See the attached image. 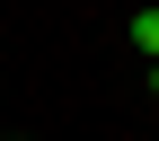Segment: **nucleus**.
Segmentation results:
<instances>
[{
    "label": "nucleus",
    "mask_w": 159,
    "mask_h": 141,
    "mask_svg": "<svg viewBox=\"0 0 159 141\" xmlns=\"http://www.w3.org/2000/svg\"><path fill=\"white\" fill-rule=\"evenodd\" d=\"M133 44H142L150 62H159V9H133Z\"/></svg>",
    "instance_id": "obj_1"
},
{
    "label": "nucleus",
    "mask_w": 159,
    "mask_h": 141,
    "mask_svg": "<svg viewBox=\"0 0 159 141\" xmlns=\"http://www.w3.org/2000/svg\"><path fill=\"white\" fill-rule=\"evenodd\" d=\"M150 97H159V62H150Z\"/></svg>",
    "instance_id": "obj_2"
}]
</instances>
